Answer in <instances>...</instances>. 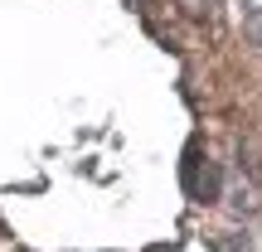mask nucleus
Masks as SVG:
<instances>
[{"label":"nucleus","instance_id":"f257e3e1","mask_svg":"<svg viewBox=\"0 0 262 252\" xmlns=\"http://www.w3.org/2000/svg\"><path fill=\"white\" fill-rule=\"evenodd\" d=\"M185 189L199 199V204H214L219 199V165H209L199 146L185 150Z\"/></svg>","mask_w":262,"mask_h":252}]
</instances>
